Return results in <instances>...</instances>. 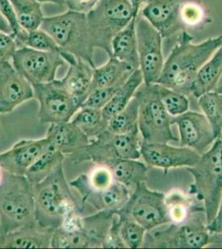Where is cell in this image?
<instances>
[{
    "mask_svg": "<svg viewBox=\"0 0 222 249\" xmlns=\"http://www.w3.org/2000/svg\"><path fill=\"white\" fill-rule=\"evenodd\" d=\"M222 76V43L197 72L191 84V95L197 99L203 94L215 91Z\"/></svg>",
    "mask_w": 222,
    "mask_h": 249,
    "instance_id": "cell-24",
    "label": "cell"
},
{
    "mask_svg": "<svg viewBox=\"0 0 222 249\" xmlns=\"http://www.w3.org/2000/svg\"><path fill=\"white\" fill-rule=\"evenodd\" d=\"M111 50V57L126 62L135 69L139 68L136 17L134 18L129 24L113 38Z\"/></svg>",
    "mask_w": 222,
    "mask_h": 249,
    "instance_id": "cell-25",
    "label": "cell"
},
{
    "mask_svg": "<svg viewBox=\"0 0 222 249\" xmlns=\"http://www.w3.org/2000/svg\"><path fill=\"white\" fill-rule=\"evenodd\" d=\"M198 106L203 115L208 120L216 138H219L222 130V93L217 91H209L200 96Z\"/></svg>",
    "mask_w": 222,
    "mask_h": 249,
    "instance_id": "cell-33",
    "label": "cell"
},
{
    "mask_svg": "<svg viewBox=\"0 0 222 249\" xmlns=\"http://www.w3.org/2000/svg\"><path fill=\"white\" fill-rule=\"evenodd\" d=\"M116 213L119 216L137 222L146 231L170 224L165 204V195L150 190L145 183L136 185L126 204Z\"/></svg>",
    "mask_w": 222,
    "mask_h": 249,
    "instance_id": "cell-10",
    "label": "cell"
},
{
    "mask_svg": "<svg viewBox=\"0 0 222 249\" xmlns=\"http://www.w3.org/2000/svg\"><path fill=\"white\" fill-rule=\"evenodd\" d=\"M120 87L121 86H115L93 90L81 107H87L102 110Z\"/></svg>",
    "mask_w": 222,
    "mask_h": 249,
    "instance_id": "cell-40",
    "label": "cell"
},
{
    "mask_svg": "<svg viewBox=\"0 0 222 249\" xmlns=\"http://www.w3.org/2000/svg\"><path fill=\"white\" fill-rule=\"evenodd\" d=\"M36 223L34 185L24 176L3 171L0 184V234Z\"/></svg>",
    "mask_w": 222,
    "mask_h": 249,
    "instance_id": "cell-3",
    "label": "cell"
},
{
    "mask_svg": "<svg viewBox=\"0 0 222 249\" xmlns=\"http://www.w3.org/2000/svg\"><path fill=\"white\" fill-rule=\"evenodd\" d=\"M141 143L138 130L127 134L111 133L106 130L69 158L74 164L90 161L104 165L117 160H138L141 157Z\"/></svg>",
    "mask_w": 222,
    "mask_h": 249,
    "instance_id": "cell-8",
    "label": "cell"
},
{
    "mask_svg": "<svg viewBox=\"0 0 222 249\" xmlns=\"http://www.w3.org/2000/svg\"><path fill=\"white\" fill-rule=\"evenodd\" d=\"M54 230L36 224L0 234V249H51Z\"/></svg>",
    "mask_w": 222,
    "mask_h": 249,
    "instance_id": "cell-20",
    "label": "cell"
},
{
    "mask_svg": "<svg viewBox=\"0 0 222 249\" xmlns=\"http://www.w3.org/2000/svg\"><path fill=\"white\" fill-rule=\"evenodd\" d=\"M141 157L147 165L168 172L173 168L191 167L197 164L201 155L191 148L175 147L169 143H146L140 145Z\"/></svg>",
    "mask_w": 222,
    "mask_h": 249,
    "instance_id": "cell-15",
    "label": "cell"
},
{
    "mask_svg": "<svg viewBox=\"0 0 222 249\" xmlns=\"http://www.w3.org/2000/svg\"><path fill=\"white\" fill-rule=\"evenodd\" d=\"M20 25L28 32L40 29L44 18L42 5L36 0H9Z\"/></svg>",
    "mask_w": 222,
    "mask_h": 249,
    "instance_id": "cell-32",
    "label": "cell"
},
{
    "mask_svg": "<svg viewBox=\"0 0 222 249\" xmlns=\"http://www.w3.org/2000/svg\"><path fill=\"white\" fill-rule=\"evenodd\" d=\"M138 100L134 96L124 110L108 121L107 130L111 133L127 134L138 130Z\"/></svg>",
    "mask_w": 222,
    "mask_h": 249,
    "instance_id": "cell-34",
    "label": "cell"
},
{
    "mask_svg": "<svg viewBox=\"0 0 222 249\" xmlns=\"http://www.w3.org/2000/svg\"><path fill=\"white\" fill-rule=\"evenodd\" d=\"M217 91H219V92H221V93H222V87H219V88H217Z\"/></svg>",
    "mask_w": 222,
    "mask_h": 249,
    "instance_id": "cell-49",
    "label": "cell"
},
{
    "mask_svg": "<svg viewBox=\"0 0 222 249\" xmlns=\"http://www.w3.org/2000/svg\"><path fill=\"white\" fill-rule=\"evenodd\" d=\"M112 172L116 182L134 190L136 185L145 183L148 179V165L133 159L117 160L106 165Z\"/></svg>",
    "mask_w": 222,
    "mask_h": 249,
    "instance_id": "cell-28",
    "label": "cell"
},
{
    "mask_svg": "<svg viewBox=\"0 0 222 249\" xmlns=\"http://www.w3.org/2000/svg\"><path fill=\"white\" fill-rule=\"evenodd\" d=\"M101 0H66L69 10L87 14L96 7Z\"/></svg>",
    "mask_w": 222,
    "mask_h": 249,
    "instance_id": "cell-43",
    "label": "cell"
},
{
    "mask_svg": "<svg viewBox=\"0 0 222 249\" xmlns=\"http://www.w3.org/2000/svg\"><path fill=\"white\" fill-rule=\"evenodd\" d=\"M95 68L84 60L76 58V62L69 65L68 73L64 78L61 79L80 107L92 91Z\"/></svg>",
    "mask_w": 222,
    "mask_h": 249,
    "instance_id": "cell-22",
    "label": "cell"
},
{
    "mask_svg": "<svg viewBox=\"0 0 222 249\" xmlns=\"http://www.w3.org/2000/svg\"><path fill=\"white\" fill-rule=\"evenodd\" d=\"M165 204L170 224H183L194 213L205 211L202 202L179 190H171L165 195Z\"/></svg>",
    "mask_w": 222,
    "mask_h": 249,
    "instance_id": "cell-26",
    "label": "cell"
},
{
    "mask_svg": "<svg viewBox=\"0 0 222 249\" xmlns=\"http://www.w3.org/2000/svg\"><path fill=\"white\" fill-rule=\"evenodd\" d=\"M34 97L39 103L38 118L43 124L70 122L80 107L62 80L32 85Z\"/></svg>",
    "mask_w": 222,
    "mask_h": 249,
    "instance_id": "cell-11",
    "label": "cell"
},
{
    "mask_svg": "<svg viewBox=\"0 0 222 249\" xmlns=\"http://www.w3.org/2000/svg\"><path fill=\"white\" fill-rule=\"evenodd\" d=\"M118 217L120 220V233L126 248L139 249L143 246L147 232L144 227L141 226L140 224L131 218L119 215Z\"/></svg>",
    "mask_w": 222,
    "mask_h": 249,
    "instance_id": "cell-38",
    "label": "cell"
},
{
    "mask_svg": "<svg viewBox=\"0 0 222 249\" xmlns=\"http://www.w3.org/2000/svg\"><path fill=\"white\" fill-rule=\"evenodd\" d=\"M219 138H220V139L222 140V132H221V136H220Z\"/></svg>",
    "mask_w": 222,
    "mask_h": 249,
    "instance_id": "cell-50",
    "label": "cell"
},
{
    "mask_svg": "<svg viewBox=\"0 0 222 249\" xmlns=\"http://www.w3.org/2000/svg\"><path fill=\"white\" fill-rule=\"evenodd\" d=\"M0 32L11 34V30H10L9 24L6 22V20L4 19L3 15H1V13H0Z\"/></svg>",
    "mask_w": 222,
    "mask_h": 249,
    "instance_id": "cell-46",
    "label": "cell"
},
{
    "mask_svg": "<svg viewBox=\"0 0 222 249\" xmlns=\"http://www.w3.org/2000/svg\"><path fill=\"white\" fill-rule=\"evenodd\" d=\"M73 122L90 140L107 130L108 121L104 118L102 110L96 108L81 107L72 116Z\"/></svg>",
    "mask_w": 222,
    "mask_h": 249,
    "instance_id": "cell-31",
    "label": "cell"
},
{
    "mask_svg": "<svg viewBox=\"0 0 222 249\" xmlns=\"http://www.w3.org/2000/svg\"><path fill=\"white\" fill-rule=\"evenodd\" d=\"M137 16L130 0H101L86 14L94 48H100L111 57L113 38Z\"/></svg>",
    "mask_w": 222,
    "mask_h": 249,
    "instance_id": "cell-6",
    "label": "cell"
},
{
    "mask_svg": "<svg viewBox=\"0 0 222 249\" xmlns=\"http://www.w3.org/2000/svg\"><path fill=\"white\" fill-rule=\"evenodd\" d=\"M171 122L178 128L181 146L191 148L200 155L205 153L217 139L208 120L197 111L188 110L172 117Z\"/></svg>",
    "mask_w": 222,
    "mask_h": 249,
    "instance_id": "cell-16",
    "label": "cell"
},
{
    "mask_svg": "<svg viewBox=\"0 0 222 249\" xmlns=\"http://www.w3.org/2000/svg\"><path fill=\"white\" fill-rule=\"evenodd\" d=\"M183 0H148L139 15L148 20L163 38H169L185 30L180 18Z\"/></svg>",
    "mask_w": 222,
    "mask_h": 249,
    "instance_id": "cell-18",
    "label": "cell"
},
{
    "mask_svg": "<svg viewBox=\"0 0 222 249\" xmlns=\"http://www.w3.org/2000/svg\"><path fill=\"white\" fill-rule=\"evenodd\" d=\"M136 70L126 62L116 57H109V60L100 68H94L92 91L100 88L122 86Z\"/></svg>",
    "mask_w": 222,
    "mask_h": 249,
    "instance_id": "cell-27",
    "label": "cell"
},
{
    "mask_svg": "<svg viewBox=\"0 0 222 249\" xmlns=\"http://www.w3.org/2000/svg\"><path fill=\"white\" fill-rule=\"evenodd\" d=\"M138 98V127L142 142L146 143H169L177 142L171 131L172 116L161 102L157 84L143 83L135 92Z\"/></svg>",
    "mask_w": 222,
    "mask_h": 249,
    "instance_id": "cell-9",
    "label": "cell"
},
{
    "mask_svg": "<svg viewBox=\"0 0 222 249\" xmlns=\"http://www.w3.org/2000/svg\"><path fill=\"white\" fill-rule=\"evenodd\" d=\"M136 34L138 41L139 70L144 83L154 84L160 77L164 66L163 37L154 27L138 14L136 17Z\"/></svg>",
    "mask_w": 222,
    "mask_h": 249,
    "instance_id": "cell-13",
    "label": "cell"
},
{
    "mask_svg": "<svg viewBox=\"0 0 222 249\" xmlns=\"http://www.w3.org/2000/svg\"><path fill=\"white\" fill-rule=\"evenodd\" d=\"M0 13L9 24L11 35L17 42L18 48L23 47L28 32L20 25L17 15L9 0H0Z\"/></svg>",
    "mask_w": 222,
    "mask_h": 249,
    "instance_id": "cell-39",
    "label": "cell"
},
{
    "mask_svg": "<svg viewBox=\"0 0 222 249\" xmlns=\"http://www.w3.org/2000/svg\"><path fill=\"white\" fill-rule=\"evenodd\" d=\"M66 156L51 144L40 155L25 173V177L33 185L38 184L50 176L56 168L63 164Z\"/></svg>",
    "mask_w": 222,
    "mask_h": 249,
    "instance_id": "cell-30",
    "label": "cell"
},
{
    "mask_svg": "<svg viewBox=\"0 0 222 249\" xmlns=\"http://www.w3.org/2000/svg\"><path fill=\"white\" fill-rule=\"evenodd\" d=\"M130 2L132 4L135 15H138L142 7L148 2V0H130Z\"/></svg>",
    "mask_w": 222,
    "mask_h": 249,
    "instance_id": "cell-45",
    "label": "cell"
},
{
    "mask_svg": "<svg viewBox=\"0 0 222 249\" xmlns=\"http://www.w3.org/2000/svg\"><path fill=\"white\" fill-rule=\"evenodd\" d=\"M219 236H220V237H221V238H222V233H221V234H219Z\"/></svg>",
    "mask_w": 222,
    "mask_h": 249,
    "instance_id": "cell-51",
    "label": "cell"
},
{
    "mask_svg": "<svg viewBox=\"0 0 222 249\" xmlns=\"http://www.w3.org/2000/svg\"><path fill=\"white\" fill-rule=\"evenodd\" d=\"M132 190L128 187L115 182L107 190L97 192H85L80 195L82 204H89L97 211L109 210L117 212L130 199Z\"/></svg>",
    "mask_w": 222,
    "mask_h": 249,
    "instance_id": "cell-23",
    "label": "cell"
},
{
    "mask_svg": "<svg viewBox=\"0 0 222 249\" xmlns=\"http://www.w3.org/2000/svg\"><path fill=\"white\" fill-rule=\"evenodd\" d=\"M23 47H28L39 51L59 53L63 59L65 60V62H68L69 65L76 62V57L75 56L62 51L58 44L55 42V40L48 33L41 29L28 32L25 41L23 43Z\"/></svg>",
    "mask_w": 222,
    "mask_h": 249,
    "instance_id": "cell-35",
    "label": "cell"
},
{
    "mask_svg": "<svg viewBox=\"0 0 222 249\" xmlns=\"http://www.w3.org/2000/svg\"><path fill=\"white\" fill-rule=\"evenodd\" d=\"M67 181L63 164L45 179L34 185L35 215L37 224L56 230L69 216L82 213L84 205L75 197Z\"/></svg>",
    "mask_w": 222,
    "mask_h": 249,
    "instance_id": "cell-2",
    "label": "cell"
},
{
    "mask_svg": "<svg viewBox=\"0 0 222 249\" xmlns=\"http://www.w3.org/2000/svg\"><path fill=\"white\" fill-rule=\"evenodd\" d=\"M180 18L184 29L197 28L210 23L202 0H183L181 3Z\"/></svg>",
    "mask_w": 222,
    "mask_h": 249,
    "instance_id": "cell-36",
    "label": "cell"
},
{
    "mask_svg": "<svg viewBox=\"0 0 222 249\" xmlns=\"http://www.w3.org/2000/svg\"><path fill=\"white\" fill-rule=\"evenodd\" d=\"M187 170L193 178L188 194L203 203L209 225L217 214L222 195V140H215L211 147L201 155L197 164Z\"/></svg>",
    "mask_w": 222,
    "mask_h": 249,
    "instance_id": "cell-4",
    "label": "cell"
},
{
    "mask_svg": "<svg viewBox=\"0 0 222 249\" xmlns=\"http://www.w3.org/2000/svg\"><path fill=\"white\" fill-rule=\"evenodd\" d=\"M3 170H2V168L0 167V184H1V182H2V179H3Z\"/></svg>",
    "mask_w": 222,
    "mask_h": 249,
    "instance_id": "cell-48",
    "label": "cell"
},
{
    "mask_svg": "<svg viewBox=\"0 0 222 249\" xmlns=\"http://www.w3.org/2000/svg\"><path fill=\"white\" fill-rule=\"evenodd\" d=\"M17 48V42L11 34L0 32V62L12 60Z\"/></svg>",
    "mask_w": 222,
    "mask_h": 249,
    "instance_id": "cell-42",
    "label": "cell"
},
{
    "mask_svg": "<svg viewBox=\"0 0 222 249\" xmlns=\"http://www.w3.org/2000/svg\"><path fill=\"white\" fill-rule=\"evenodd\" d=\"M126 246L120 233V220L117 214H115L112 224L109 232L104 238L102 249H125Z\"/></svg>",
    "mask_w": 222,
    "mask_h": 249,
    "instance_id": "cell-41",
    "label": "cell"
},
{
    "mask_svg": "<svg viewBox=\"0 0 222 249\" xmlns=\"http://www.w3.org/2000/svg\"><path fill=\"white\" fill-rule=\"evenodd\" d=\"M217 234L207 228L205 211L194 213L183 224H170L154 232L147 231L143 248L203 249L217 241Z\"/></svg>",
    "mask_w": 222,
    "mask_h": 249,
    "instance_id": "cell-7",
    "label": "cell"
},
{
    "mask_svg": "<svg viewBox=\"0 0 222 249\" xmlns=\"http://www.w3.org/2000/svg\"><path fill=\"white\" fill-rule=\"evenodd\" d=\"M12 64L31 85H34L56 79V71L65 65V60L56 52L39 51L21 47L15 52Z\"/></svg>",
    "mask_w": 222,
    "mask_h": 249,
    "instance_id": "cell-14",
    "label": "cell"
},
{
    "mask_svg": "<svg viewBox=\"0 0 222 249\" xmlns=\"http://www.w3.org/2000/svg\"><path fill=\"white\" fill-rule=\"evenodd\" d=\"M207 228L209 231L214 234H221L222 232V195L217 214L211 224L207 225Z\"/></svg>",
    "mask_w": 222,
    "mask_h": 249,
    "instance_id": "cell-44",
    "label": "cell"
},
{
    "mask_svg": "<svg viewBox=\"0 0 222 249\" xmlns=\"http://www.w3.org/2000/svg\"><path fill=\"white\" fill-rule=\"evenodd\" d=\"M192 40L187 30L180 32L177 43L164 62L157 84L187 96L191 94V84L197 72L222 45V36L210 37L197 44Z\"/></svg>",
    "mask_w": 222,
    "mask_h": 249,
    "instance_id": "cell-1",
    "label": "cell"
},
{
    "mask_svg": "<svg viewBox=\"0 0 222 249\" xmlns=\"http://www.w3.org/2000/svg\"><path fill=\"white\" fill-rule=\"evenodd\" d=\"M34 97L31 83L15 69L10 61L0 62V115L10 113Z\"/></svg>",
    "mask_w": 222,
    "mask_h": 249,
    "instance_id": "cell-17",
    "label": "cell"
},
{
    "mask_svg": "<svg viewBox=\"0 0 222 249\" xmlns=\"http://www.w3.org/2000/svg\"><path fill=\"white\" fill-rule=\"evenodd\" d=\"M46 138L51 146L68 157L90 142V138L70 121L50 124Z\"/></svg>",
    "mask_w": 222,
    "mask_h": 249,
    "instance_id": "cell-21",
    "label": "cell"
},
{
    "mask_svg": "<svg viewBox=\"0 0 222 249\" xmlns=\"http://www.w3.org/2000/svg\"><path fill=\"white\" fill-rule=\"evenodd\" d=\"M116 212L97 211L83 217L80 230L65 231L59 229L54 235V246L57 249H101L109 232Z\"/></svg>",
    "mask_w": 222,
    "mask_h": 249,
    "instance_id": "cell-12",
    "label": "cell"
},
{
    "mask_svg": "<svg viewBox=\"0 0 222 249\" xmlns=\"http://www.w3.org/2000/svg\"><path fill=\"white\" fill-rule=\"evenodd\" d=\"M49 144L48 140L23 139L9 150L0 153V167L5 172L25 176L28 168L34 164Z\"/></svg>",
    "mask_w": 222,
    "mask_h": 249,
    "instance_id": "cell-19",
    "label": "cell"
},
{
    "mask_svg": "<svg viewBox=\"0 0 222 249\" xmlns=\"http://www.w3.org/2000/svg\"><path fill=\"white\" fill-rule=\"evenodd\" d=\"M37 2L41 3H51L56 4V5L63 6L66 4V0H36Z\"/></svg>",
    "mask_w": 222,
    "mask_h": 249,
    "instance_id": "cell-47",
    "label": "cell"
},
{
    "mask_svg": "<svg viewBox=\"0 0 222 249\" xmlns=\"http://www.w3.org/2000/svg\"><path fill=\"white\" fill-rule=\"evenodd\" d=\"M157 90L161 102L170 116H180L189 110L190 103L185 94L159 84H157Z\"/></svg>",
    "mask_w": 222,
    "mask_h": 249,
    "instance_id": "cell-37",
    "label": "cell"
},
{
    "mask_svg": "<svg viewBox=\"0 0 222 249\" xmlns=\"http://www.w3.org/2000/svg\"><path fill=\"white\" fill-rule=\"evenodd\" d=\"M143 83V75L138 68L133 71L126 82L119 88L118 91H116L110 102L102 109L104 118L109 121L112 116L124 110Z\"/></svg>",
    "mask_w": 222,
    "mask_h": 249,
    "instance_id": "cell-29",
    "label": "cell"
},
{
    "mask_svg": "<svg viewBox=\"0 0 222 249\" xmlns=\"http://www.w3.org/2000/svg\"><path fill=\"white\" fill-rule=\"evenodd\" d=\"M40 29L48 33L62 51L96 67L86 14L68 9L62 15L44 18Z\"/></svg>",
    "mask_w": 222,
    "mask_h": 249,
    "instance_id": "cell-5",
    "label": "cell"
}]
</instances>
